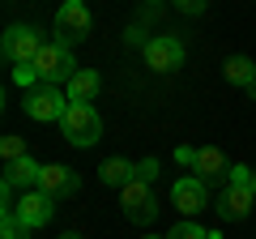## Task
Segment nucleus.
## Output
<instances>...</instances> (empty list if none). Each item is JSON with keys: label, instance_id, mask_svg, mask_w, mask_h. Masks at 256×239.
Instances as JSON below:
<instances>
[{"label": "nucleus", "instance_id": "nucleus-20", "mask_svg": "<svg viewBox=\"0 0 256 239\" xmlns=\"http://www.w3.org/2000/svg\"><path fill=\"white\" fill-rule=\"evenodd\" d=\"M13 82L26 86V90H34V86H38V68L34 64H13Z\"/></svg>", "mask_w": 256, "mask_h": 239}, {"label": "nucleus", "instance_id": "nucleus-22", "mask_svg": "<svg viewBox=\"0 0 256 239\" xmlns=\"http://www.w3.org/2000/svg\"><path fill=\"white\" fill-rule=\"evenodd\" d=\"M230 180H239V184H252V188H256V171H252V166H235V171H230Z\"/></svg>", "mask_w": 256, "mask_h": 239}, {"label": "nucleus", "instance_id": "nucleus-10", "mask_svg": "<svg viewBox=\"0 0 256 239\" xmlns=\"http://www.w3.org/2000/svg\"><path fill=\"white\" fill-rule=\"evenodd\" d=\"M171 201L180 214H188V218H196V214L210 205V192H205V180H196V175H184V180H175L171 188Z\"/></svg>", "mask_w": 256, "mask_h": 239}, {"label": "nucleus", "instance_id": "nucleus-9", "mask_svg": "<svg viewBox=\"0 0 256 239\" xmlns=\"http://www.w3.org/2000/svg\"><path fill=\"white\" fill-rule=\"evenodd\" d=\"M141 52H146V64L154 68V73H175V68L184 64V43L171 38V34H154Z\"/></svg>", "mask_w": 256, "mask_h": 239}, {"label": "nucleus", "instance_id": "nucleus-13", "mask_svg": "<svg viewBox=\"0 0 256 239\" xmlns=\"http://www.w3.org/2000/svg\"><path fill=\"white\" fill-rule=\"evenodd\" d=\"M38 175H43V166L26 154V158H18V162L4 166V184H13V188H22V192H26V188H38Z\"/></svg>", "mask_w": 256, "mask_h": 239}, {"label": "nucleus", "instance_id": "nucleus-26", "mask_svg": "<svg viewBox=\"0 0 256 239\" xmlns=\"http://www.w3.org/2000/svg\"><path fill=\"white\" fill-rule=\"evenodd\" d=\"M73 4H86V0H73Z\"/></svg>", "mask_w": 256, "mask_h": 239}, {"label": "nucleus", "instance_id": "nucleus-2", "mask_svg": "<svg viewBox=\"0 0 256 239\" xmlns=\"http://www.w3.org/2000/svg\"><path fill=\"white\" fill-rule=\"evenodd\" d=\"M60 128H64V137L73 141L77 150H86V146H94V141L102 137V120H98V111H94L90 102H68Z\"/></svg>", "mask_w": 256, "mask_h": 239}, {"label": "nucleus", "instance_id": "nucleus-15", "mask_svg": "<svg viewBox=\"0 0 256 239\" xmlns=\"http://www.w3.org/2000/svg\"><path fill=\"white\" fill-rule=\"evenodd\" d=\"M98 180L111 184V188H124L128 180H137V166L128 162V158H107V162L98 166Z\"/></svg>", "mask_w": 256, "mask_h": 239}, {"label": "nucleus", "instance_id": "nucleus-5", "mask_svg": "<svg viewBox=\"0 0 256 239\" xmlns=\"http://www.w3.org/2000/svg\"><path fill=\"white\" fill-rule=\"evenodd\" d=\"M120 201H124L128 222H137V226H146V222L158 218V201H154V192H150V180H141V175L120 188Z\"/></svg>", "mask_w": 256, "mask_h": 239}, {"label": "nucleus", "instance_id": "nucleus-12", "mask_svg": "<svg viewBox=\"0 0 256 239\" xmlns=\"http://www.w3.org/2000/svg\"><path fill=\"white\" fill-rule=\"evenodd\" d=\"M38 188H43V192H52L56 201H60V196H73L77 188H82V180H77L73 166L52 162V166H43V175H38Z\"/></svg>", "mask_w": 256, "mask_h": 239}, {"label": "nucleus", "instance_id": "nucleus-14", "mask_svg": "<svg viewBox=\"0 0 256 239\" xmlns=\"http://www.w3.org/2000/svg\"><path fill=\"white\" fill-rule=\"evenodd\" d=\"M98 73H94V68H77L73 73V82L64 86V94H68V102H90L94 94H98Z\"/></svg>", "mask_w": 256, "mask_h": 239}, {"label": "nucleus", "instance_id": "nucleus-16", "mask_svg": "<svg viewBox=\"0 0 256 239\" xmlns=\"http://www.w3.org/2000/svg\"><path fill=\"white\" fill-rule=\"evenodd\" d=\"M226 82H235V86L248 90V86L256 82V64L248 60V56H230V60H226Z\"/></svg>", "mask_w": 256, "mask_h": 239}, {"label": "nucleus", "instance_id": "nucleus-8", "mask_svg": "<svg viewBox=\"0 0 256 239\" xmlns=\"http://www.w3.org/2000/svg\"><path fill=\"white\" fill-rule=\"evenodd\" d=\"M38 52H43V38L34 26H9V34H4V60L9 64H34Z\"/></svg>", "mask_w": 256, "mask_h": 239}, {"label": "nucleus", "instance_id": "nucleus-4", "mask_svg": "<svg viewBox=\"0 0 256 239\" xmlns=\"http://www.w3.org/2000/svg\"><path fill=\"white\" fill-rule=\"evenodd\" d=\"M90 30H94L90 9H86V4H73V0H64L60 13H56V43L77 47V43H86V38H90Z\"/></svg>", "mask_w": 256, "mask_h": 239}, {"label": "nucleus", "instance_id": "nucleus-11", "mask_svg": "<svg viewBox=\"0 0 256 239\" xmlns=\"http://www.w3.org/2000/svg\"><path fill=\"white\" fill-rule=\"evenodd\" d=\"M252 196H256L252 184H239V180H230L226 192H222V201H218V214H222V218H230V222L248 218V214H252Z\"/></svg>", "mask_w": 256, "mask_h": 239}, {"label": "nucleus", "instance_id": "nucleus-3", "mask_svg": "<svg viewBox=\"0 0 256 239\" xmlns=\"http://www.w3.org/2000/svg\"><path fill=\"white\" fill-rule=\"evenodd\" d=\"M34 68H38V82H43V86H68V82H73V73H77L73 47L43 43V52L34 56Z\"/></svg>", "mask_w": 256, "mask_h": 239}, {"label": "nucleus", "instance_id": "nucleus-17", "mask_svg": "<svg viewBox=\"0 0 256 239\" xmlns=\"http://www.w3.org/2000/svg\"><path fill=\"white\" fill-rule=\"evenodd\" d=\"M166 239H210V230H205V226H196L192 218H184V222H175V226L166 230Z\"/></svg>", "mask_w": 256, "mask_h": 239}, {"label": "nucleus", "instance_id": "nucleus-1", "mask_svg": "<svg viewBox=\"0 0 256 239\" xmlns=\"http://www.w3.org/2000/svg\"><path fill=\"white\" fill-rule=\"evenodd\" d=\"M175 162H184V166H192L196 171V180H205V184H218V180H230V158L222 154V150H214V146H201V150H188V146H180L175 150Z\"/></svg>", "mask_w": 256, "mask_h": 239}, {"label": "nucleus", "instance_id": "nucleus-19", "mask_svg": "<svg viewBox=\"0 0 256 239\" xmlns=\"http://www.w3.org/2000/svg\"><path fill=\"white\" fill-rule=\"evenodd\" d=\"M0 239H26V226L18 222L13 210H4V218H0Z\"/></svg>", "mask_w": 256, "mask_h": 239}, {"label": "nucleus", "instance_id": "nucleus-6", "mask_svg": "<svg viewBox=\"0 0 256 239\" xmlns=\"http://www.w3.org/2000/svg\"><path fill=\"white\" fill-rule=\"evenodd\" d=\"M13 214H18V222H22L26 230L47 226V222H52V214H56V196L43 192V188H26V192L13 201Z\"/></svg>", "mask_w": 256, "mask_h": 239}, {"label": "nucleus", "instance_id": "nucleus-25", "mask_svg": "<svg viewBox=\"0 0 256 239\" xmlns=\"http://www.w3.org/2000/svg\"><path fill=\"white\" fill-rule=\"evenodd\" d=\"M210 239H222V235H218V230H210Z\"/></svg>", "mask_w": 256, "mask_h": 239}, {"label": "nucleus", "instance_id": "nucleus-18", "mask_svg": "<svg viewBox=\"0 0 256 239\" xmlns=\"http://www.w3.org/2000/svg\"><path fill=\"white\" fill-rule=\"evenodd\" d=\"M0 154H4V162H18V158H26V137H18V132H9V137L0 141Z\"/></svg>", "mask_w": 256, "mask_h": 239}, {"label": "nucleus", "instance_id": "nucleus-7", "mask_svg": "<svg viewBox=\"0 0 256 239\" xmlns=\"http://www.w3.org/2000/svg\"><path fill=\"white\" fill-rule=\"evenodd\" d=\"M68 111V94H60V86H34L26 90V116L47 124V120H64Z\"/></svg>", "mask_w": 256, "mask_h": 239}, {"label": "nucleus", "instance_id": "nucleus-23", "mask_svg": "<svg viewBox=\"0 0 256 239\" xmlns=\"http://www.w3.org/2000/svg\"><path fill=\"white\" fill-rule=\"evenodd\" d=\"M175 4H180L184 13H201L205 9V0H175Z\"/></svg>", "mask_w": 256, "mask_h": 239}, {"label": "nucleus", "instance_id": "nucleus-27", "mask_svg": "<svg viewBox=\"0 0 256 239\" xmlns=\"http://www.w3.org/2000/svg\"><path fill=\"white\" fill-rule=\"evenodd\" d=\"M150 239H154V235H150Z\"/></svg>", "mask_w": 256, "mask_h": 239}, {"label": "nucleus", "instance_id": "nucleus-21", "mask_svg": "<svg viewBox=\"0 0 256 239\" xmlns=\"http://www.w3.org/2000/svg\"><path fill=\"white\" fill-rule=\"evenodd\" d=\"M137 175L154 184V175H158V158H146V162H137Z\"/></svg>", "mask_w": 256, "mask_h": 239}, {"label": "nucleus", "instance_id": "nucleus-24", "mask_svg": "<svg viewBox=\"0 0 256 239\" xmlns=\"http://www.w3.org/2000/svg\"><path fill=\"white\" fill-rule=\"evenodd\" d=\"M60 239H82V235H77V230H64V235Z\"/></svg>", "mask_w": 256, "mask_h": 239}]
</instances>
